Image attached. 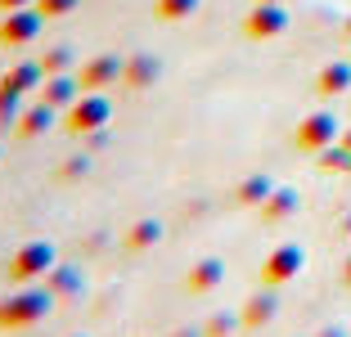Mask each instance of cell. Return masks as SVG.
Returning <instances> with one entry per match:
<instances>
[{
  "instance_id": "cell-1",
  "label": "cell",
  "mask_w": 351,
  "mask_h": 337,
  "mask_svg": "<svg viewBox=\"0 0 351 337\" xmlns=\"http://www.w3.org/2000/svg\"><path fill=\"white\" fill-rule=\"evenodd\" d=\"M54 301H59V297L50 292V288H19V292H10L5 297V301H0V328H5V333H10V328H32V324H41L45 315H50L54 310Z\"/></svg>"
},
{
  "instance_id": "cell-2",
  "label": "cell",
  "mask_w": 351,
  "mask_h": 337,
  "mask_svg": "<svg viewBox=\"0 0 351 337\" xmlns=\"http://www.w3.org/2000/svg\"><path fill=\"white\" fill-rule=\"evenodd\" d=\"M113 122V99L104 90H82V99L68 108V131L73 135H95V131H104V126Z\"/></svg>"
},
{
  "instance_id": "cell-3",
  "label": "cell",
  "mask_w": 351,
  "mask_h": 337,
  "mask_svg": "<svg viewBox=\"0 0 351 337\" xmlns=\"http://www.w3.org/2000/svg\"><path fill=\"white\" fill-rule=\"evenodd\" d=\"M54 261H59L54 243H45V238H32V243H23L19 252L10 256V279H19V284H36V279L50 275Z\"/></svg>"
},
{
  "instance_id": "cell-4",
  "label": "cell",
  "mask_w": 351,
  "mask_h": 337,
  "mask_svg": "<svg viewBox=\"0 0 351 337\" xmlns=\"http://www.w3.org/2000/svg\"><path fill=\"white\" fill-rule=\"evenodd\" d=\"M41 27H45V14L36 10V5H27V10H10V14H0V45H5V50L32 45L36 36H41Z\"/></svg>"
},
{
  "instance_id": "cell-5",
  "label": "cell",
  "mask_w": 351,
  "mask_h": 337,
  "mask_svg": "<svg viewBox=\"0 0 351 337\" xmlns=\"http://www.w3.org/2000/svg\"><path fill=\"white\" fill-rule=\"evenodd\" d=\"M302 266H306V252H302L298 243H279L275 252L266 256V266H261V284H266V288L289 284V279L302 275Z\"/></svg>"
},
{
  "instance_id": "cell-6",
  "label": "cell",
  "mask_w": 351,
  "mask_h": 337,
  "mask_svg": "<svg viewBox=\"0 0 351 337\" xmlns=\"http://www.w3.org/2000/svg\"><path fill=\"white\" fill-rule=\"evenodd\" d=\"M284 27H289V14H284L279 0H257V10L243 18V32H248L252 41H270V36H279Z\"/></svg>"
},
{
  "instance_id": "cell-7",
  "label": "cell",
  "mask_w": 351,
  "mask_h": 337,
  "mask_svg": "<svg viewBox=\"0 0 351 337\" xmlns=\"http://www.w3.org/2000/svg\"><path fill=\"white\" fill-rule=\"evenodd\" d=\"M126 77V59L117 54H95V59L82 63V90H108Z\"/></svg>"
},
{
  "instance_id": "cell-8",
  "label": "cell",
  "mask_w": 351,
  "mask_h": 337,
  "mask_svg": "<svg viewBox=\"0 0 351 337\" xmlns=\"http://www.w3.org/2000/svg\"><path fill=\"white\" fill-rule=\"evenodd\" d=\"M333 140H338V122H333L329 112H311L306 122L298 126V144H302V149H320V153H324Z\"/></svg>"
},
{
  "instance_id": "cell-9",
  "label": "cell",
  "mask_w": 351,
  "mask_h": 337,
  "mask_svg": "<svg viewBox=\"0 0 351 337\" xmlns=\"http://www.w3.org/2000/svg\"><path fill=\"white\" fill-rule=\"evenodd\" d=\"M41 99H45V103H54L59 112H68L77 99H82V77H73V72L45 77V86H41Z\"/></svg>"
},
{
  "instance_id": "cell-10",
  "label": "cell",
  "mask_w": 351,
  "mask_h": 337,
  "mask_svg": "<svg viewBox=\"0 0 351 337\" xmlns=\"http://www.w3.org/2000/svg\"><path fill=\"white\" fill-rule=\"evenodd\" d=\"M162 77V59L158 54H131L126 59V77H122V86H131V90H149V86Z\"/></svg>"
},
{
  "instance_id": "cell-11",
  "label": "cell",
  "mask_w": 351,
  "mask_h": 337,
  "mask_svg": "<svg viewBox=\"0 0 351 337\" xmlns=\"http://www.w3.org/2000/svg\"><path fill=\"white\" fill-rule=\"evenodd\" d=\"M0 86H14L19 95H32V90H41V86H45V68H41V59H23V63H10V72L0 77Z\"/></svg>"
},
{
  "instance_id": "cell-12",
  "label": "cell",
  "mask_w": 351,
  "mask_h": 337,
  "mask_svg": "<svg viewBox=\"0 0 351 337\" xmlns=\"http://www.w3.org/2000/svg\"><path fill=\"white\" fill-rule=\"evenodd\" d=\"M45 288H50L59 301H68V297H77L86 288V279H82V266H63V261H54L50 266V275H45Z\"/></svg>"
},
{
  "instance_id": "cell-13",
  "label": "cell",
  "mask_w": 351,
  "mask_h": 337,
  "mask_svg": "<svg viewBox=\"0 0 351 337\" xmlns=\"http://www.w3.org/2000/svg\"><path fill=\"white\" fill-rule=\"evenodd\" d=\"M226 284V261L221 256H203L194 270H189V292H217Z\"/></svg>"
},
{
  "instance_id": "cell-14",
  "label": "cell",
  "mask_w": 351,
  "mask_h": 337,
  "mask_svg": "<svg viewBox=\"0 0 351 337\" xmlns=\"http://www.w3.org/2000/svg\"><path fill=\"white\" fill-rule=\"evenodd\" d=\"M54 117H59V108L54 103H27L23 108V117H19V135H27V140H36V135H45L54 126Z\"/></svg>"
},
{
  "instance_id": "cell-15",
  "label": "cell",
  "mask_w": 351,
  "mask_h": 337,
  "mask_svg": "<svg viewBox=\"0 0 351 337\" xmlns=\"http://www.w3.org/2000/svg\"><path fill=\"white\" fill-rule=\"evenodd\" d=\"M275 310H279V301H275V292H257L248 301V306H243V328H266L270 319H275Z\"/></svg>"
},
{
  "instance_id": "cell-16",
  "label": "cell",
  "mask_w": 351,
  "mask_h": 337,
  "mask_svg": "<svg viewBox=\"0 0 351 337\" xmlns=\"http://www.w3.org/2000/svg\"><path fill=\"white\" fill-rule=\"evenodd\" d=\"M315 90L320 95H342L351 90V63H329V68H320V77H315Z\"/></svg>"
},
{
  "instance_id": "cell-17",
  "label": "cell",
  "mask_w": 351,
  "mask_h": 337,
  "mask_svg": "<svg viewBox=\"0 0 351 337\" xmlns=\"http://www.w3.org/2000/svg\"><path fill=\"white\" fill-rule=\"evenodd\" d=\"M293 212H298V189H270V198L261 203L266 221H289Z\"/></svg>"
},
{
  "instance_id": "cell-18",
  "label": "cell",
  "mask_w": 351,
  "mask_h": 337,
  "mask_svg": "<svg viewBox=\"0 0 351 337\" xmlns=\"http://www.w3.org/2000/svg\"><path fill=\"white\" fill-rule=\"evenodd\" d=\"M158 238H162V221H154V216H145V221H135L131 229H126V247H135V252L154 247Z\"/></svg>"
},
{
  "instance_id": "cell-19",
  "label": "cell",
  "mask_w": 351,
  "mask_h": 337,
  "mask_svg": "<svg viewBox=\"0 0 351 337\" xmlns=\"http://www.w3.org/2000/svg\"><path fill=\"white\" fill-rule=\"evenodd\" d=\"M270 189H275V184H270V175H248V180L234 189V198H239L243 207H261V203L270 198Z\"/></svg>"
},
{
  "instance_id": "cell-20",
  "label": "cell",
  "mask_w": 351,
  "mask_h": 337,
  "mask_svg": "<svg viewBox=\"0 0 351 337\" xmlns=\"http://www.w3.org/2000/svg\"><path fill=\"white\" fill-rule=\"evenodd\" d=\"M41 68H45V77L73 72V68H77V54H73V45H50V50L41 54Z\"/></svg>"
},
{
  "instance_id": "cell-21",
  "label": "cell",
  "mask_w": 351,
  "mask_h": 337,
  "mask_svg": "<svg viewBox=\"0 0 351 337\" xmlns=\"http://www.w3.org/2000/svg\"><path fill=\"white\" fill-rule=\"evenodd\" d=\"M19 117H23V95L14 86H0V131L19 126Z\"/></svg>"
},
{
  "instance_id": "cell-22",
  "label": "cell",
  "mask_w": 351,
  "mask_h": 337,
  "mask_svg": "<svg viewBox=\"0 0 351 337\" xmlns=\"http://www.w3.org/2000/svg\"><path fill=\"white\" fill-rule=\"evenodd\" d=\"M198 5H203V0H158V18L162 23H180V18H189Z\"/></svg>"
},
{
  "instance_id": "cell-23",
  "label": "cell",
  "mask_w": 351,
  "mask_h": 337,
  "mask_svg": "<svg viewBox=\"0 0 351 337\" xmlns=\"http://www.w3.org/2000/svg\"><path fill=\"white\" fill-rule=\"evenodd\" d=\"M243 324L239 315H230V310H217V315L203 324V337H234V328Z\"/></svg>"
},
{
  "instance_id": "cell-24",
  "label": "cell",
  "mask_w": 351,
  "mask_h": 337,
  "mask_svg": "<svg viewBox=\"0 0 351 337\" xmlns=\"http://www.w3.org/2000/svg\"><path fill=\"white\" fill-rule=\"evenodd\" d=\"M36 10H41L45 18H68V14L82 10V0H36Z\"/></svg>"
},
{
  "instance_id": "cell-25",
  "label": "cell",
  "mask_w": 351,
  "mask_h": 337,
  "mask_svg": "<svg viewBox=\"0 0 351 337\" xmlns=\"http://www.w3.org/2000/svg\"><path fill=\"white\" fill-rule=\"evenodd\" d=\"M90 166H95V158L82 149L77 158H68V162H63V180H82V175H90Z\"/></svg>"
},
{
  "instance_id": "cell-26",
  "label": "cell",
  "mask_w": 351,
  "mask_h": 337,
  "mask_svg": "<svg viewBox=\"0 0 351 337\" xmlns=\"http://www.w3.org/2000/svg\"><path fill=\"white\" fill-rule=\"evenodd\" d=\"M27 5H36V0H0V14H10V10H27Z\"/></svg>"
},
{
  "instance_id": "cell-27",
  "label": "cell",
  "mask_w": 351,
  "mask_h": 337,
  "mask_svg": "<svg viewBox=\"0 0 351 337\" xmlns=\"http://www.w3.org/2000/svg\"><path fill=\"white\" fill-rule=\"evenodd\" d=\"M171 337H203V328H176Z\"/></svg>"
},
{
  "instance_id": "cell-28",
  "label": "cell",
  "mask_w": 351,
  "mask_h": 337,
  "mask_svg": "<svg viewBox=\"0 0 351 337\" xmlns=\"http://www.w3.org/2000/svg\"><path fill=\"white\" fill-rule=\"evenodd\" d=\"M320 337H342V333H338V328H329V333H320Z\"/></svg>"
},
{
  "instance_id": "cell-29",
  "label": "cell",
  "mask_w": 351,
  "mask_h": 337,
  "mask_svg": "<svg viewBox=\"0 0 351 337\" xmlns=\"http://www.w3.org/2000/svg\"><path fill=\"white\" fill-rule=\"evenodd\" d=\"M347 284H351V266H347Z\"/></svg>"
},
{
  "instance_id": "cell-30",
  "label": "cell",
  "mask_w": 351,
  "mask_h": 337,
  "mask_svg": "<svg viewBox=\"0 0 351 337\" xmlns=\"http://www.w3.org/2000/svg\"><path fill=\"white\" fill-rule=\"evenodd\" d=\"M77 337H86V333H77Z\"/></svg>"
}]
</instances>
